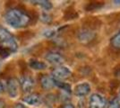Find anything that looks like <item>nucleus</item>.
I'll use <instances>...</instances> for the list:
<instances>
[{
  "label": "nucleus",
  "mask_w": 120,
  "mask_h": 108,
  "mask_svg": "<svg viewBox=\"0 0 120 108\" xmlns=\"http://www.w3.org/2000/svg\"><path fill=\"white\" fill-rule=\"evenodd\" d=\"M5 21L7 24L14 28H24L28 26L31 22L30 14L21 8L15 7L6 11L5 14Z\"/></svg>",
  "instance_id": "obj_1"
},
{
  "label": "nucleus",
  "mask_w": 120,
  "mask_h": 108,
  "mask_svg": "<svg viewBox=\"0 0 120 108\" xmlns=\"http://www.w3.org/2000/svg\"><path fill=\"white\" fill-rule=\"evenodd\" d=\"M0 46L4 47L12 52H15L18 49V44L15 36L6 28L0 25Z\"/></svg>",
  "instance_id": "obj_2"
},
{
  "label": "nucleus",
  "mask_w": 120,
  "mask_h": 108,
  "mask_svg": "<svg viewBox=\"0 0 120 108\" xmlns=\"http://www.w3.org/2000/svg\"><path fill=\"white\" fill-rule=\"evenodd\" d=\"M20 81L15 77H9L6 81V91L12 98L17 97L20 91Z\"/></svg>",
  "instance_id": "obj_3"
},
{
  "label": "nucleus",
  "mask_w": 120,
  "mask_h": 108,
  "mask_svg": "<svg viewBox=\"0 0 120 108\" xmlns=\"http://www.w3.org/2000/svg\"><path fill=\"white\" fill-rule=\"evenodd\" d=\"M102 25V22L100 18L95 16H90V17H85V19L82 21V26L83 29L90 30L91 32H95L100 30Z\"/></svg>",
  "instance_id": "obj_4"
},
{
  "label": "nucleus",
  "mask_w": 120,
  "mask_h": 108,
  "mask_svg": "<svg viewBox=\"0 0 120 108\" xmlns=\"http://www.w3.org/2000/svg\"><path fill=\"white\" fill-rule=\"evenodd\" d=\"M71 75H72V71L70 70V68L65 66H58L54 68L51 72V77L55 80H58V81L65 80L70 77Z\"/></svg>",
  "instance_id": "obj_5"
},
{
  "label": "nucleus",
  "mask_w": 120,
  "mask_h": 108,
  "mask_svg": "<svg viewBox=\"0 0 120 108\" xmlns=\"http://www.w3.org/2000/svg\"><path fill=\"white\" fill-rule=\"evenodd\" d=\"M107 100L100 94H92L89 101V108H105Z\"/></svg>",
  "instance_id": "obj_6"
},
{
  "label": "nucleus",
  "mask_w": 120,
  "mask_h": 108,
  "mask_svg": "<svg viewBox=\"0 0 120 108\" xmlns=\"http://www.w3.org/2000/svg\"><path fill=\"white\" fill-rule=\"evenodd\" d=\"M45 59L53 65H61L65 62V59L61 53L57 52H49L46 54Z\"/></svg>",
  "instance_id": "obj_7"
},
{
  "label": "nucleus",
  "mask_w": 120,
  "mask_h": 108,
  "mask_svg": "<svg viewBox=\"0 0 120 108\" xmlns=\"http://www.w3.org/2000/svg\"><path fill=\"white\" fill-rule=\"evenodd\" d=\"M35 82L34 79L30 76H23L22 77L20 81V87L23 93H29L31 92V90L34 88Z\"/></svg>",
  "instance_id": "obj_8"
},
{
  "label": "nucleus",
  "mask_w": 120,
  "mask_h": 108,
  "mask_svg": "<svg viewBox=\"0 0 120 108\" xmlns=\"http://www.w3.org/2000/svg\"><path fill=\"white\" fill-rule=\"evenodd\" d=\"M22 101L30 105H40L43 102V98L38 93H30L22 98Z\"/></svg>",
  "instance_id": "obj_9"
},
{
  "label": "nucleus",
  "mask_w": 120,
  "mask_h": 108,
  "mask_svg": "<svg viewBox=\"0 0 120 108\" xmlns=\"http://www.w3.org/2000/svg\"><path fill=\"white\" fill-rule=\"evenodd\" d=\"M90 92V86L89 83L83 82L78 84L74 89V93L76 96L78 97H83L85 96L89 95Z\"/></svg>",
  "instance_id": "obj_10"
},
{
  "label": "nucleus",
  "mask_w": 120,
  "mask_h": 108,
  "mask_svg": "<svg viewBox=\"0 0 120 108\" xmlns=\"http://www.w3.org/2000/svg\"><path fill=\"white\" fill-rule=\"evenodd\" d=\"M96 38V33L94 32H91L90 30H86V29H82V31L78 33V39L82 43H89L90 41H93Z\"/></svg>",
  "instance_id": "obj_11"
},
{
  "label": "nucleus",
  "mask_w": 120,
  "mask_h": 108,
  "mask_svg": "<svg viewBox=\"0 0 120 108\" xmlns=\"http://www.w3.org/2000/svg\"><path fill=\"white\" fill-rule=\"evenodd\" d=\"M40 83L41 88L45 90H50L55 87L54 78L49 75H41L40 77Z\"/></svg>",
  "instance_id": "obj_12"
},
{
  "label": "nucleus",
  "mask_w": 120,
  "mask_h": 108,
  "mask_svg": "<svg viewBox=\"0 0 120 108\" xmlns=\"http://www.w3.org/2000/svg\"><path fill=\"white\" fill-rule=\"evenodd\" d=\"M105 5L104 1H90L88 2L84 6L85 11L87 12H96V11L100 10L101 8H103Z\"/></svg>",
  "instance_id": "obj_13"
},
{
  "label": "nucleus",
  "mask_w": 120,
  "mask_h": 108,
  "mask_svg": "<svg viewBox=\"0 0 120 108\" xmlns=\"http://www.w3.org/2000/svg\"><path fill=\"white\" fill-rule=\"evenodd\" d=\"M29 67L34 70H43L47 68V64L45 62L40 61L35 59H30L29 60Z\"/></svg>",
  "instance_id": "obj_14"
},
{
  "label": "nucleus",
  "mask_w": 120,
  "mask_h": 108,
  "mask_svg": "<svg viewBox=\"0 0 120 108\" xmlns=\"http://www.w3.org/2000/svg\"><path fill=\"white\" fill-rule=\"evenodd\" d=\"M79 17V15L77 13V11L75 10L74 7H68L66 8L64 12V19L65 21H70L74 20V19H77Z\"/></svg>",
  "instance_id": "obj_15"
},
{
  "label": "nucleus",
  "mask_w": 120,
  "mask_h": 108,
  "mask_svg": "<svg viewBox=\"0 0 120 108\" xmlns=\"http://www.w3.org/2000/svg\"><path fill=\"white\" fill-rule=\"evenodd\" d=\"M107 21L109 25H117L120 24V13H115L111 14L107 16Z\"/></svg>",
  "instance_id": "obj_16"
},
{
  "label": "nucleus",
  "mask_w": 120,
  "mask_h": 108,
  "mask_svg": "<svg viewBox=\"0 0 120 108\" xmlns=\"http://www.w3.org/2000/svg\"><path fill=\"white\" fill-rule=\"evenodd\" d=\"M55 80V79H54ZM55 87H57L60 88L61 90H63L64 92L67 93V94H71L72 93V88L71 85L68 83L63 82V81H58V80H55Z\"/></svg>",
  "instance_id": "obj_17"
},
{
  "label": "nucleus",
  "mask_w": 120,
  "mask_h": 108,
  "mask_svg": "<svg viewBox=\"0 0 120 108\" xmlns=\"http://www.w3.org/2000/svg\"><path fill=\"white\" fill-rule=\"evenodd\" d=\"M110 44L115 50L120 51V31L111 38Z\"/></svg>",
  "instance_id": "obj_18"
},
{
  "label": "nucleus",
  "mask_w": 120,
  "mask_h": 108,
  "mask_svg": "<svg viewBox=\"0 0 120 108\" xmlns=\"http://www.w3.org/2000/svg\"><path fill=\"white\" fill-rule=\"evenodd\" d=\"M31 3H35L36 5H40L44 10L48 11L50 10L53 5H52V3L50 1H48V0H40V1H30Z\"/></svg>",
  "instance_id": "obj_19"
},
{
  "label": "nucleus",
  "mask_w": 120,
  "mask_h": 108,
  "mask_svg": "<svg viewBox=\"0 0 120 108\" xmlns=\"http://www.w3.org/2000/svg\"><path fill=\"white\" fill-rule=\"evenodd\" d=\"M43 101H44L48 105L54 104L56 103V96L54 95V94H49V95H47L45 97H44Z\"/></svg>",
  "instance_id": "obj_20"
},
{
  "label": "nucleus",
  "mask_w": 120,
  "mask_h": 108,
  "mask_svg": "<svg viewBox=\"0 0 120 108\" xmlns=\"http://www.w3.org/2000/svg\"><path fill=\"white\" fill-rule=\"evenodd\" d=\"M108 108H120V99L118 97L113 98L110 101Z\"/></svg>",
  "instance_id": "obj_21"
},
{
  "label": "nucleus",
  "mask_w": 120,
  "mask_h": 108,
  "mask_svg": "<svg viewBox=\"0 0 120 108\" xmlns=\"http://www.w3.org/2000/svg\"><path fill=\"white\" fill-rule=\"evenodd\" d=\"M10 53H11V52L9 50L5 49L4 47L0 46V57H1V58H3V59L7 58V57L10 55Z\"/></svg>",
  "instance_id": "obj_22"
},
{
  "label": "nucleus",
  "mask_w": 120,
  "mask_h": 108,
  "mask_svg": "<svg viewBox=\"0 0 120 108\" xmlns=\"http://www.w3.org/2000/svg\"><path fill=\"white\" fill-rule=\"evenodd\" d=\"M40 20L42 21L43 23H46V24H49L50 22L52 21V18L51 16L49 15V14H46V13H43L41 16H40Z\"/></svg>",
  "instance_id": "obj_23"
},
{
  "label": "nucleus",
  "mask_w": 120,
  "mask_h": 108,
  "mask_svg": "<svg viewBox=\"0 0 120 108\" xmlns=\"http://www.w3.org/2000/svg\"><path fill=\"white\" fill-rule=\"evenodd\" d=\"M114 75H115V77L117 79L120 80V64L117 65V66H116L115 69H114Z\"/></svg>",
  "instance_id": "obj_24"
},
{
  "label": "nucleus",
  "mask_w": 120,
  "mask_h": 108,
  "mask_svg": "<svg viewBox=\"0 0 120 108\" xmlns=\"http://www.w3.org/2000/svg\"><path fill=\"white\" fill-rule=\"evenodd\" d=\"M56 32L54 31V30H47V31H45V32H44V35L46 36V37H49V38H51V37H53V36L55 35Z\"/></svg>",
  "instance_id": "obj_25"
},
{
  "label": "nucleus",
  "mask_w": 120,
  "mask_h": 108,
  "mask_svg": "<svg viewBox=\"0 0 120 108\" xmlns=\"http://www.w3.org/2000/svg\"><path fill=\"white\" fill-rule=\"evenodd\" d=\"M61 108H75V106L70 103H65V104H63Z\"/></svg>",
  "instance_id": "obj_26"
},
{
  "label": "nucleus",
  "mask_w": 120,
  "mask_h": 108,
  "mask_svg": "<svg viewBox=\"0 0 120 108\" xmlns=\"http://www.w3.org/2000/svg\"><path fill=\"white\" fill-rule=\"evenodd\" d=\"M5 102L3 99H0V108H5Z\"/></svg>",
  "instance_id": "obj_27"
},
{
  "label": "nucleus",
  "mask_w": 120,
  "mask_h": 108,
  "mask_svg": "<svg viewBox=\"0 0 120 108\" xmlns=\"http://www.w3.org/2000/svg\"><path fill=\"white\" fill-rule=\"evenodd\" d=\"M14 108H26L24 106V105H23V104H15V106H14Z\"/></svg>",
  "instance_id": "obj_28"
},
{
  "label": "nucleus",
  "mask_w": 120,
  "mask_h": 108,
  "mask_svg": "<svg viewBox=\"0 0 120 108\" xmlns=\"http://www.w3.org/2000/svg\"><path fill=\"white\" fill-rule=\"evenodd\" d=\"M4 90H5V87H4V84L0 81V94H2V93L4 92Z\"/></svg>",
  "instance_id": "obj_29"
},
{
  "label": "nucleus",
  "mask_w": 120,
  "mask_h": 108,
  "mask_svg": "<svg viewBox=\"0 0 120 108\" xmlns=\"http://www.w3.org/2000/svg\"><path fill=\"white\" fill-rule=\"evenodd\" d=\"M114 3H116V5L118 4V5H120V1H114Z\"/></svg>",
  "instance_id": "obj_30"
},
{
  "label": "nucleus",
  "mask_w": 120,
  "mask_h": 108,
  "mask_svg": "<svg viewBox=\"0 0 120 108\" xmlns=\"http://www.w3.org/2000/svg\"><path fill=\"white\" fill-rule=\"evenodd\" d=\"M118 98H119V99H120V93H119V97H118Z\"/></svg>",
  "instance_id": "obj_31"
}]
</instances>
